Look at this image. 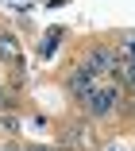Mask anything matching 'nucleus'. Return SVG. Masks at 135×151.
Listing matches in <instances>:
<instances>
[{
    "mask_svg": "<svg viewBox=\"0 0 135 151\" xmlns=\"http://www.w3.org/2000/svg\"><path fill=\"white\" fill-rule=\"evenodd\" d=\"M124 105H127V101H124V85H116V81H100L96 93L85 101V112H89L93 120H108V116H116Z\"/></svg>",
    "mask_w": 135,
    "mask_h": 151,
    "instance_id": "1",
    "label": "nucleus"
},
{
    "mask_svg": "<svg viewBox=\"0 0 135 151\" xmlns=\"http://www.w3.org/2000/svg\"><path fill=\"white\" fill-rule=\"evenodd\" d=\"M81 66L93 70L96 78H112L116 66H120V54H116V47H108V43H93V47L81 54Z\"/></svg>",
    "mask_w": 135,
    "mask_h": 151,
    "instance_id": "2",
    "label": "nucleus"
},
{
    "mask_svg": "<svg viewBox=\"0 0 135 151\" xmlns=\"http://www.w3.org/2000/svg\"><path fill=\"white\" fill-rule=\"evenodd\" d=\"M96 85H100V78H96L93 70H85L81 62H77V66H70V74H66V93H70L74 101H81V105L96 93Z\"/></svg>",
    "mask_w": 135,
    "mask_h": 151,
    "instance_id": "3",
    "label": "nucleus"
},
{
    "mask_svg": "<svg viewBox=\"0 0 135 151\" xmlns=\"http://www.w3.org/2000/svg\"><path fill=\"white\" fill-rule=\"evenodd\" d=\"M62 143L66 147H89L93 143V136H89V124H77V120H74V124H66V132H62Z\"/></svg>",
    "mask_w": 135,
    "mask_h": 151,
    "instance_id": "4",
    "label": "nucleus"
},
{
    "mask_svg": "<svg viewBox=\"0 0 135 151\" xmlns=\"http://www.w3.org/2000/svg\"><path fill=\"white\" fill-rule=\"evenodd\" d=\"M0 54H4V58H19V43H16V35H0Z\"/></svg>",
    "mask_w": 135,
    "mask_h": 151,
    "instance_id": "5",
    "label": "nucleus"
},
{
    "mask_svg": "<svg viewBox=\"0 0 135 151\" xmlns=\"http://www.w3.org/2000/svg\"><path fill=\"white\" fill-rule=\"evenodd\" d=\"M54 47H58V31H50V35H46V43H43V54H50Z\"/></svg>",
    "mask_w": 135,
    "mask_h": 151,
    "instance_id": "6",
    "label": "nucleus"
},
{
    "mask_svg": "<svg viewBox=\"0 0 135 151\" xmlns=\"http://www.w3.org/2000/svg\"><path fill=\"white\" fill-rule=\"evenodd\" d=\"M124 109H127V116L135 120V97H127V105H124Z\"/></svg>",
    "mask_w": 135,
    "mask_h": 151,
    "instance_id": "7",
    "label": "nucleus"
},
{
    "mask_svg": "<svg viewBox=\"0 0 135 151\" xmlns=\"http://www.w3.org/2000/svg\"><path fill=\"white\" fill-rule=\"evenodd\" d=\"M27 151H54V147H39V143H31V147H27Z\"/></svg>",
    "mask_w": 135,
    "mask_h": 151,
    "instance_id": "8",
    "label": "nucleus"
}]
</instances>
